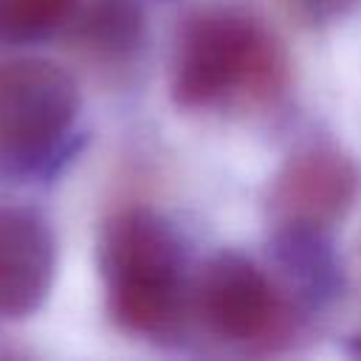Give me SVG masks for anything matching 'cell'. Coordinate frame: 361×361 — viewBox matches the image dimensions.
I'll return each mask as SVG.
<instances>
[{
  "label": "cell",
  "mask_w": 361,
  "mask_h": 361,
  "mask_svg": "<svg viewBox=\"0 0 361 361\" xmlns=\"http://www.w3.org/2000/svg\"><path fill=\"white\" fill-rule=\"evenodd\" d=\"M288 79L279 39L248 11L209 6L195 11L172 56V99L183 110L259 104L274 99Z\"/></svg>",
  "instance_id": "obj_1"
},
{
  "label": "cell",
  "mask_w": 361,
  "mask_h": 361,
  "mask_svg": "<svg viewBox=\"0 0 361 361\" xmlns=\"http://www.w3.org/2000/svg\"><path fill=\"white\" fill-rule=\"evenodd\" d=\"M99 271L110 319L133 336H166L186 305L175 231L149 209L113 214L99 234Z\"/></svg>",
  "instance_id": "obj_2"
},
{
  "label": "cell",
  "mask_w": 361,
  "mask_h": 361,
  "mask_svg": "<svg viewBox=\"0 0 361 361\" xmlns=\"http://www.w3.org/2000/svg\"><path fill=\"white\" fill-rule=\"evenodd\" d=\"M76 79L48 59L0 65V155L34 164L56 149L79 116Z\"/></svg>",
  "instance_id": "obj_3"
},
{
  "label": "cell",
  "mask_w": 361,
  "mask_h": 361,
  "mask_svg": "<svg viewBox=\"0 0 361 361\" xmlns=\"http://www.w3.org/2000/svg\"><path fill=\"white\" fill-rule=\"evenodd\" d=\"M203 324L237 347H271L290 330L293 313L274 279L248 257L226 251L212 257L195 285Z\"/></svg>",
  "instance_id": "obj_4"
},
{
  "label": "cell",
  "mask_w": 361,
  "mask_h": 361,
  "mask_svg": "<svg viewBox=\"0 0 361 361\" xmlns=\"http://www.w3.org/2000/svg\"><path fill=\"white\" fill-rule=\"evenodd\" d=\"M361 195V169L344 149L313 144L293 152L276 172L268 195L279 228L330 231Z\"/></svg>",
  "instance_id": "obj_5"
},
{
  "label": "cell",
  "mask_w": 361,
  "mask_h": 361,
  "mask_svg": "<svg viewBox=\"0 0 361 361\" xmlns=\"http://www.w3.org/2000/svg\"><path fill=\"white\" fill-rule=\"evenodd\" d=\"M54 274L56 240L48 220L25 206H0V322L34 316Z\"/></svg>",
  "instance_id": "obj_6"
},
{
  "label": "cell",
  "mask_w": 361,
  "mask_h": 361,
  "mask_svg": "<svg viewBox=\"0 0 361 361\" xmlns=\"http://www.w3.org/2000/svg\"><path fill=\"white\" fill-rule=\"evenodd\" d=\"M82 0H0V42L31 45L76 20Z\"/></svg>",
  "instance_id": "obj_7"
},
{
  "label": "cell",
  "mask_w": 361,
  "mask_h": 361,
  "mask_svg": "<svg viewBox=\"0 0 361 361\" xmlns=\"http://www.w3.org/2000/svg\"><path fill=\"white\" fill-rule=\"evenodd\" d=\"M79 39L87 51L118 56L141 37V14L130 0H96L79 20Z\"/></svg>",
  "instance_id": "obj_8"
},
{
  "label": "cell",
  "mask_w": 361,
  "mask_h": 361,
  "mask_svg": "<svg viewBox=\"0 0 361 361\" xmlns=\"http://www.w3.org/2000/svg\"><path fill=\"white\" fill-rule=\"evenodd\" d=\"M355 3H358V0H290V6H293L302 17H307V20H313V23L338 20V17H344Z\"/></svg>",
  "instance_id": "obj_9"
},
{
  "label": "cell",
  "mask_w": 361,
  "mask_h": 361,
  "mask_svg": "<svg viewBox=\"0 0 361 361\" xmlns=\"http://www.w3.org/2000/svg\"><path fill=\"white\" fill-rule=\"evenodd\" d=\"M355 353H361V336L355 338Z\"/></svg>",
  "instance_id": "obj_10"
}]
</instances>
